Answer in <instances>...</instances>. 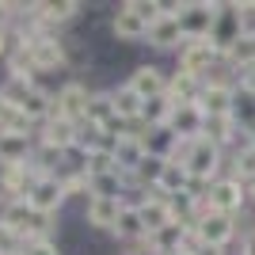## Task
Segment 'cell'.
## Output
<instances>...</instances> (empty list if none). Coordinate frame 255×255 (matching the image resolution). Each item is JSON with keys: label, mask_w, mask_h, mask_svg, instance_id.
Returning <instances> with one entry per match:
<instances>
[{"label": "cell", "mask_w": 255, "mask_h": 255, "mask_svg": "<svg viewBox=\"0 0 255 255\" xmlns=\"http://www.w3.org/2000/svg\"><path fill=\"white\" fill-rule=\"evenodd\" d=\"M217 65H225V57L217 53V46H213L210 38H187V42L179 46V73L210 80V73H217Z\"/></svg>", "instance_id": "obj_3"}, {"label": "cell", "mask_w": 255, "mask_h": 255, "mask_svg": "<svg viewBox=\"0 0 255 255\" xmlns=\"http://www.w3.org/2000/svg\"><path fill=\"white\" fill-rule=\"evenodd\" d=\"M244 34H248L244 8H240V4H217V23H213V34H210V42L217 46V53L225 57Z\"/></svg>", "instance_id": "obj_4"}, {"label": "cell", "mask_w": 255, "mask_h": 255, "mask_svg": "<svg viewBox=\"0 0 255 255\" xmlns=\"http://www.w3.org/2000/svg\"><path fill=\"white\" fill-rule=\"evenodd\" d=\"M137 210H141V221H145L149 236H156L160 229H168V225L175 221V217H171V198H164L160 191H152L149 198H141Z\"/></svg>", "instance_id": "obj_14"}, {"label": "cell", "mask_w": 255, "mask_h": 255, "mask_svg": "<svg viewBox=\"0 0 255 255\" xmlns=\"http://www.w3.org/2000/svg\"><path fill=\"white\" fill-rule=\"evenodd\" d=\"M111 27H115V34L122 38V42H141V38H149V23L141 19V15L129 8V4H122V8L115 11Z\"/></svg>", "instance_id": "obj_17"}, {"label": "cell", "mask_w": 255, "mask_h": 255, "mask_svg": "<svg viewBox=\"0 0 255 255\" xmlns=\"http://www.w3.org/2000/svg\"><path fill=\"white\" fill-rule=\"evenodd\" d=\"M122 206L126 202H118V198H88L84 217H88V225H96V229H115Z\"/></svg>", "instance_id": "obj_21"}, {"label": "cell", "mask_w": 255, "mask_h": 255, "mask_svg": "<svg viewBox=\"0 0 255 255\" xmlns=\"http://www.w3.org/2000/svg\"><path fill=\"white\" fill-rule=\"evenodd\" d=\"M0 255H4V252H0Z\"/></svg>", "instance_id": "obj_41"}, {"label": "cell", "mask_w": 255, "mask_h": 255, "mask_svg": "<svg viewBox=\"0 0 255 255\" xmlns=\"http://www.w3.org/2000/svg\"><path fill=\"white\" fill-rule=\"evenodd\" d=\"M0 133H31V122L11 99L0 96Z\"/></svg>", "instance_id": "obj_30"}, {"label": "cell", "mask_w": 255, "mask_h": 255, "mask_svg": "<svg viewBox=\"0 0 255 255\" xmlns=\"http://www.w3.org/2000/svg\"><path fill=\"white\" fill-rule=\"evenodd\" d=\"M240 255H255V229L244 233V248H240Z\"/></svg>", "instance_id": "obj_36"}, {"label": "cell", "mask_w": 255, "mask_h": 255, "mask_svg": "<svg viewBox=\"0 0 255 255\" xmlns=\"http://www.w3.org/2000/svg\"><path fill=\"white\" fill-rule=\"evenodd\" d=\"M233 99H236V84H233V80L210 76V80L202 84L198 107H202L206 118H225V115H233Z\"/></svg>", "instance_id": "obj_6"}, {"label": "cell", "mask_w": 255, "mask_h": 255, "mask_svg": "<svg viewBox=\"0 0 255 255\" xmlns=\"http://www.w3.org/2000/svg\"><path fill=\"white\" fill-rule=\"evenodd\" d=\"M111 233L118 236V244H129V240H145L149 229H145V221H141V210L133 202H126L122 213H118V225L111 229Z\"/></svg>", "instance_id": "obj_20"}, {"label": "cell", "mask_w": 255, "mask_h": 255, "mask_svg": "<svg viewBox=\"0 0 255 255\" xmlns=\"http://www.w3.org/2000/svg\"><path fill=\"white\" fill-rule=\"evenodd\" d=\"M92 179V194L88 198H118V202H126L122 194L129 191V179L122 171H103V175H88Z\"/></svg>", "instance_id": "obj_24"}, {"label": "cell", "mask_w": 255, "mask_h": 255, "mask_svg": "<svg viewBox=\"0 0 255 255\" xmlns=\"http://www.w3.org/2000/svg\"><path fill=\"white\" fill-rule=\"evenodd\" d=\"M252 145H255V129H252Z\"/></svg>", "instance_id": "obj_40"}, {"label": "cell", "mask_w": 255, "mask_h": 255, "mask_svg": "<svg viewBox=\"0 0 255 255\" xmlns=\"http://www.w3.org/2000/svg\"><path fill=\"white\" fill-rule=\"evenodd\" d=\"M34 141L31 133H0V168L8 164H31Z\"/></svg>", "instance_id": "obj_16"}, {"label": "cell", "mask_w": 255, "mask_h": 255, "mask_svg": "<svg viewBox=\"0 0 255 255\" xmlns=\"http://www.w3.org/2000/svg\"><path fill=\"white\" fill-rule=\"evenodd\" d=\"M145 156H149V152H145V145H141V137H133V133H129V137H122L115 145V168L122 171V175H133V171L141 168V164H145Z\"/></svg>", "instance_id": "obj_19"}, {"label": "cell", "mask_w": 255, "mask_h": 255, "mask_svg": "<svg viewBox=\"0 0 255 255\" xmlns=\"http://www.w3.org/2000/svg\"><path fill=\"white\" fill-rule=\"evenodd\" d=\"M183 168H187V175H191V183H194V187H206V191H210V183H217V179H221V168H225V149H217L213 141L198 137Z\"/></svg>", "instance_id": "obj_2"}, {"label": "cell", "mask_w": 255, "mask_h": 255, "mask_svg": "<svg viewBox=\"0 0 255 255\" xmlns=\"http://www.w3.org/2000/svg\"><path fill=\"white\" fill-rule=\"evenodd\" d=\"M233 122L244 129V133L255 129V96L240 84H236V99H233Z\"/></svg>", "instance_id": "obj_28"}, {"label": "cell", "mask_w": 255, "mask_h": 255, "mask_svg": "<svg viewBox=\"0 0 255 255\" xmlns=\"http://www.w3.org/2000/svg\"><path fill=\"white\" fill-rule=\"evenodd\" d=\"M236 84L248 88V92L255 96V65H248V69H240V73H236Z\"/></svg>", "instance_id": "obj_35"}, {"label": "cell", "mask_w": 255, "mask_h": 255, "mask_svg": "<svg viewBox=\"0 0 255 255\" xmlns=\"http://www.w3.org/2000/svg\"><path fill=\"white\" fill-rule=\"evenodd\" d=\"M248 198H252V202H255V183H248Z\"/></svg>", "instance_id": "obj_39"}, {"label": "cell", "mask_w": 255, "mask_h": 255, "mask_svg": "<svg viewBox=\"0 0 255 255\" xmlns=\"http://www.w3.org/2000/svg\"><path fill=\"white\" fill-rule=\"evenodd\" d=\"M34 57H31V50L27 46H11V53H8V76H15V80H34Z\"/></svg>", "instance_id": "obj_32"}, {"label": "cell", "mask_w": 255, "mask_h": 255, "mask_svg": "<svg viewBox=\"0 0 255 255\" xmlns=\"http://www.w3.org/2000/svg\"><path fill=\"white\" fill-rule=\"evenodd\" d=\"M240 8H244V19H252V15H255V4H240Z\"/></svg>", "instance_id": "obj_38"}, {"label": "cell", "mask_w": 255, "mask_h": 255, "mask_svg": "<svg viewBox=\"0 0 255 255\" xmlns=\"http://www.w3.org/2000/svg\"><path fill=\"white\" fill-rule=\"evenodd\" d=\"M183 42H187V38H183L179 15H168V11H164V15L149 27V46H156V50H179Z\"/></svg>", "instance_id": "obj_15"}, {"label": "cell", "mask_w": 255, "mask_h": 255, "mask_svg": "<svg viewBox=\"0 0 255 255\" xmlns=\"http://www.w3.org/2000/svg\"><path fill=\"white\" fill-rule=\"evenodd\" d=\"M111 99H115V111L118 118H126V122H141V111H145V99L133 92L129 84H118L111 88Z\"/></svg>", "instance_id": "obj_25"}, {"label": "cell", "mask_w": 255, "mask_h": 255, "mask_svg": "<svg viewBox=\"0 0 255 255\" xmlns=\"http://www.w3.org/2000/svg\"><path fill=\"white\" fill-rule=\"evenodd\" d=\"M202 84L206 80H198V76H191V73H171V80H168V99L175 107L179 103H198V96H202Z\"/></svg>", "instance_id": "obj_22"}, {"label": "cell", "mask_w": 255, "mask_h": 255, "mask_svg": "<svg viewBox=\"0 0 255 255\" xmlns=\"http://www.w3.org/2000/svg\"><path fill=\"white\" fill-rule=\"evenodd\" d=\"M19 255H57V244H53L50 236L46 240H31V244H23Z\"/></svg>", "instance_id": "obj_34"}, {"label": "cell", "mask_w": 255, "mask_h": 255, "mask_svg": "<svg viewBox=\"0 0 255 255\" xmlns=\"http://www.w3.org/2000/svg\"><path fill=\"white\" fill-rule=\"evenodd\" d=\"M171 111H175V103H171L168 96H156V99H145V111H141V126L145 129H156V126H168L171 122Z\"/></svg>", "instance_id": "obj_27"}, {"label": "cell", "mask_w": 255, "mask_h": 255, "mask_svg": "<svg viewBox=\"0 0 255 255\" xmlns=\"http://www.w3.org/2000/svg\"><path fill=\"white\" fill-rule=\"evenodd\" d=\"M187 225H179V221H171L168 229H160L156 236H152V248H156V255H175V252H183V244H187Z\"/></svg>", "instance_id": "obj_26"}, {"label": "cell", "mask_w": 255, "mask_h": 255, "mask_svg": "<svg viewBox=\"0 0 255 255\" xmlns=\"http://www.w3.org/2000/svg\"><path fill=\"white\" fill-rule=\"evenodd\" d=\"M88 122H96V126L111 129L118 122V111H115V99H111V92H96L92 96V107H88Z\"/></svg>", "instance_id": "obj_29"}, {"label": "cell", "mask_w": 255, "mask_h": 255, "mask_svg": "<svg viewBox=\"0 0 255 255\" xmlns=\"http://www.w3.org/2000/svg\"><path fill=\"white\" fill-rule=\"evenodd\" d=\"M126 4H129L133 11H137V15H141L145 23H149V27L160 19V15H164V4H156V0H126Z\"/></svg>", "instance_id": "obj_33"}, {"label": "cell", "mask_w": 255, "mask_h": 255, "mask_svg": "<svg viewBox=\"0 0 255 255\" xmlns=\"http://www.w3.org/2000/svg\"><path fill=\"white\" fill-rule=\"evenodd\" d=\"M141 145H145V152H149V156L171 160V156H175V145H179V137H175L168 126H156V129H145V133H141Z\"/></svg>", "instance_id": "obj_23"}, {"label": "cell", "mask_w": 255, "mask_h": 255, "mask_svg": "<svg viewBox=\"0 0 255 255\" xmlns=\"http://www.w3.org/2000/svg\"><path fill=\"white\" fill-rule=\"evenodd\" d=\"M65 187H61V175H42V179L34 183V191L27 194V206L34 213H42V217H53V213L65 206Z\"/></svg>", "instance_id": "obj_8"}, {"label": "cell", "mask_w": 255, "mask_h": 255, "mask_svg": "<svg viewBox=\"0 0 255 255\" xmlns=\"http://www.w3.org/2000/svg\"><path fill=\"white\" fill-rule=\"evenodd\" d=\"M11 46H15V42H11V31H0V57H8Z\"/></svg>", "instance_id": "obj_37"}, {"label": "cell", "mask_w": 255, "mask_h": 255, "mask_svg": "<svg viewBox=\"0 0 255 255\" xmlns=\"http://www.w3.org/2000/svg\"><path fill=\"white\" fill-rule=\"evenodd\" d=\"M168 129H171L179 141H198V137L206 133V115H202V107H198V103H179L175 111H171Z\"/></svg>", "instance_id": "obj_12"}, {"label": "cell", "mask_w": 255, "mask_h": 255, "mask_svg": "<svg viewBox=\"0 0 255 255\" xmlns=\"http://www.w3.org/2000/svg\"><path fill=\"white\" fill-rule=\"evenodd\" d=\"M31 19H38L42 27H57V23H65V19H73L76 11H80V4L76 0H42V4H31Z\"/></svg>", "instance_id": "obj_18"}, {"label": "cell", "mask_w": 255, "mask_h": 255, "mask_svg": "<svg viewBox=\"0 0 255 255\" xmlns=\"http://www.w3.org/2000/svg\"><path fill=\"white\" fill-rule=\"evenodd\" d=\"M206 198H210L213 213L236 217V213H244V206H248V183H240L236 175H221L217 183H210Z\"/></svg>", "instance_id": "obj_5"}, {"label": "cell", "mask_w": 255, "mask_h": 255, "mask_svg": "<svg viewBox=\"0 0 255 255\" xmlns=\"http://www.w3.org/2000/svg\"><path fill=\"white\" fill-rule=\"evenodd\" d=\"M225 65H233V73H240V69L255 65V31H248L244 38L233 46V50L225 53Z\"/></svg>", "instance_id": "obj_31"}, {"label": "cell", "mask_w": 255, "mask_h": 255, "mask_svg": "<svg viewBox=\"0 0 255 255\" xmlns=\"http://www.w3.org/2000/svg\"><path fill=\"white\" fill-rule=\"evenodd\" d=\"M0 96L11 99V103L19 107L31 126H42L46 118L53 115V103H57V96H53V92L38 88L34 80H15V76H8V80L0 84Z\"/></svg>", "instance_id": "obj_1"}, {"label": "cell", "mask_w": 255, "mask_h": 255, "mask_svg": "<svg viewBox=\"0 0 255 255\" xmlns=\"http://www.w3.org/2000/svg\"><path fill=\"white\" fill-rule=\"evenodd\" d=\"M213 23H217V4H206V0H191V4H183V11H179L183 38H210Z\"/></svg>", "instance_id": "obj_7"}, {"label": "cell", "mask_w": 255, "mask_h": 255, "mask_svg": "<svg viewBox=\"0 0 255 255\" xmlns=\"http://www.w3.org/2000/svg\"><path fill=\"white\" fill-rule=\"evenodd\" d=\"M194 233H198L202 248H217V252H225V248L233 244V236H236V217H229V213H210V217L198 221Z\"/></svg>", "instance_id": "obj_10"}, {"label": "cell", "mask_w": 255, "mask_h": 255, "mask_svg": "<svg viewBox=\"0 0 255 255\" xmlns=\"http://www.w3.org/2000/svg\"><path fill=\"white\" fill-rule=\"evenodd\" d=\"M38 145H46V149H57V152H69L80 145V126L76 122H69V118H50V122H42L38 126Z\"/></svg>", "instance_id": "obj_9"}, {"label": "cell", "mask_w": 255, "mask_h": 255, "mask_svg": "<svg viewBox=\"0 0 255 255\" xmlns=\"http://www.w3.org/2000/svg\"><path fill=\"white\" fill-rule=\"evenodd\" d=\"M92 96L96 92H88L80 80H65L61 88H57V103H61V115L69 118V122H88V107H92Z\"/></svg>", "instance_id": "obj_11"}, {"label": "cell", "mask_w": 255, "mask_h": 255, "mask_svg": "<svg viewBox=\"0 0 255 255\" xmlns=\"http://www.w3.org/2000/svg\"><path fill=\"white\" fill-rule=\"evenodd\" d=\"M168 80H171V76H164L156 65H137V69L129 73L126 84L133 88L141 99H156V96H168Z\"/></svg>", "instance_id": "obj_13"}]
</instances>
